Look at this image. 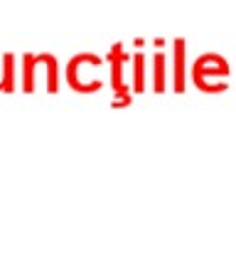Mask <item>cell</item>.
I'll list each match as a JSON object with an SVG mask.
<instances>
[{
	"mask_svg": "<svg viewBox=\"0 0 236 254\" xmlns=\"http://www.w3.org/2000/svg\"><path fill=\"white\" fill-rule=\"evenodd\" d=\"M207 77H229V64H227V60H224L222 55H217V52H204V55H199V57L192 62L189 82L197 86L199 91H204V94H222V91L229 89L227 82L209 84Z\"/></svg>",
	"mask_w": 236,
	"mask_h": 254,
	"instance_id": "obj_1",
	"label": "cell"
},
{
	"mask_svg": "<svg viewBox=\"0 0 236 254\" xmlns=\"http://www.w3.org/2000/svg\"><path fill=\"white\" fill-rule=\"evenodd\" d=\"M128 60V55L123 52V42H113L108 55H106V62L111 64V89H113V96L116 101L111 104L113 109H126L131 106V86L123 82V62Z\"/></svg>",
	"mask_w": 236,
	"mask_h": 254,
	"instance_id": "obj_2",
	"label": "cell"
},
{
	"mask_svg": "<svg viewBox=\"0 0 236 254\" xmlns=\"http://www.w3.org/2000/svg\"><path fill=\"white\" fill-rule=\"evenodd\" d=\"M185 52H187L185 37H175V40H172V89H175V94H182V91L187 89Z\"/></svg>",
	"mask_w": 236,
	"mask_h": 254,
	"instance_id": "obj_3",
	"label": "cell"
},
{
	"mask_svg": "<svg viewBox=\"0 0 236 254\" xmlns=\"http://www.w3.org/2000/svg\"><path fill=\"white\" fill-rule=\"evenodd\" d=\"M81 64L101 67L103 60H101L98 55H94V52H79V55H72L69 62H67V84H69V89H74V86L79 84V69H81Z\"/></svg>",
	"mask_w": 236,
	"mask_h": 254,
	"instance_id": "obj_4",
	"label": "cell"
},
{
	"mask_svg": "<svg viewBox=\"0 0 236 254\" xmlns=\"http://www.w3.org/2000/svg\"><path fill=\"white\" fill-rule=\"evenodd\" d=\"M37 62L47 72V94H57L59 91V60L52 52H40Z\"/></svg>",
	"mask_w": 236,
	"mask_h": 254,
	"instance_id": "obj_5",
	"label": "cell"
},
{
	"mask_svg": "<svg viewBox=\"0 0 236 254\" xmlns=\"http://www.w3.org/2000/svg\"><path fill=\"white\" fill-rule=\"evenodd\" d=\"M35 67H40L37 55L25 52L22 55V62H20V79H22V91L25 94H32L35 91Z\"/></svg>",
	"mask_w": 236,
	"mask_h": 254,
	"instance_id": "obj_6",
	"label": "cell"
},
{
	"mask_svg": "<svg viewBox=\"0 0 236 254\" xmlns=\"http://www.w3.org/2000/svg\"><path fill=\"white\" fill-rule=\"evenodd\" d=\"M148 82V57L143 55V50H138V55L133 57V94H143Z\"/></svg>",
	"mask_w": 236,
	"mask_h": 254,
	"instance_id": "obj_7",
	"label": "cell"
},
{
	"mask_svg": "<svg viewBox=\"0 0 236 254\" xmlns=\"http://www.w3.org/2000/svg\"><path fill=\"white\" fill-rule=\"evenodd\" d=\"M167 89V55L157 50L153 57V91L162 94Z\"/></svg>",
	"mask_w": 236,
	"mask_h": 254,
	"instance_id": "obj_8",
	"label": "cell"
},
{
	"mask_svg": "<svg viewBox=\"0 0 236 254\" xmlns=\"http://www.w3.org/2000/svg\"><path fill=\"white\" fill-rule=\"evenodd\" d=\"M15 55L12 52H5L2 55V77H0V84H2V94H12L15 91Z\"/></svg>",
	"mask_w": 236,
	"mask_h": 254,
	"instance_id": "obj_9",
	"label": "cell"
},
{
	"mask_svg": "<svg viewBox=\"0 0 236 254\" xmlns=\"http://www.w3.org/2000/svg\"><path fill=\"white\" fill-rule=\"evenodd\" d=\"M133 45H136V50H143V45H145V40H141V37H136V40H133Z\"/></svg>",
	"mask_w": 236,
	"mask_h": 254,
	"instance_id": "obj_10",
	"label": "cell"
},
{
	"mask_svg": "<svg viewBox=\"0 0 236 254\" xmlns=\"http://www.w3.org/2000/svg\"><path fill=\"white\" fill-rule=\"evenodd\" d=\"M153 45H155L157 50H162V45H165V40H160V37H157V40H153Z\"/></svg>",
	"mask_w": 236,
	"mask_h": 254,
	"instance_id": "obj_11",
	"label": "cell"
},
{
	"mask_svg": "<svg viewBox=\"0 0 236 254\" xmlns=\"http://www.w3.org/2000/svg\"><path fill=\"white\" fill-rule=\"evenodd\" d=\"M0 91H2V84H0Z\"/></svg>",
	"mask_w": 236,
	"mask_h": 254,
	"instance_id": "obj_12",
	"label": "cell"
}]
</instances>
